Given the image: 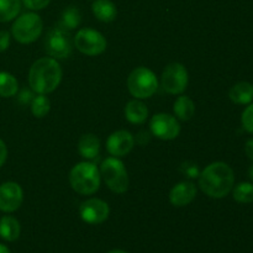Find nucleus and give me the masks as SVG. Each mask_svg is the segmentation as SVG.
Returning <instances> with one entry per match:
<instances>
[{
    "label": "nucleus",
    "mask_w": 253,
    "mask_h": 253,
    "mask_svg": "<svg viewBox=\"0 0 253 253\" xmlns=\"http://www.w3.org/2000/svg\"><path fill=\"white\" fill-rule=\"evenodd\" d=\"M199 187L208 197L220 199L231 192L234 187V170L224 162H214L199 174Z\"/></svg>",
    "instance_id": "obj_1"
},
{
    "label": "nucleus",
    "mask_w": 253,
    "mask_h": 253,
    "mask_svg": "<svg viewBox=\"0 0 253 253\" xmlns=\"http://www.w3.org/2000/svg\"><path fill=\"white\" fill-rule=\"evenodd\" d=\"M250 177H251V179H252V182H253V166L251 168H250Z\"/></svg>",
    "instance_id": "obj_34"
},
{
    "label": "nucleus",
    "mask_w": 253,
    "mask_h": 253,
    "mask_svg": "<svg viewBox=\"0 0 253 253\" xmlns=\"http://www.w3.org/2000/svg\"><path fill=\"white\" fill-rule=\"evenodd\" d=\"M24 192L15 182H5L0 185V210L4 212L16 211L22 204Z\"/></svg>",
    "instance_id": "obj_12"
},
{
    "label": "nucleus",
    "mask_w": 253,
    "mask_h": 253,
    "mask_svg": "<svg viewBox=\"0 0 253 253\" xmlns=\"http://www.w3.org/2000/svg\"><path fill=\"white\" fill-rule=\"evenodd\" d=\"M242 126L247 132L253 133V104L247 106L242 114Z\"/></svg>",
    "instance_id": "obj_26"
},
{
    "label": "nucleus",
    "mask_w": 253,
    "mask_h": 253,
    "mask_svg": "<svg viewBox=\"0 0 253 253\" xmlns=\"http://www.w3.org/2000/svg\"><path fill=\"white\" fill-rule=\"evenodd\" d=\"M77 49L86 56H98L106 49V40L100 32L93 29H82L74 37Z\"/></svg>",
    "instance_id": "obj_8"
},
{
    "label": "nucleus",
    "mask_w": 253,
    "mask_h": 253,
    "mask_svg": "<svg viewBox=\"0 0 253 253\" xmlns=\"http://www.w3.org/2000/svg\"><path fill=\"white\" fill-rule=\"evenodd\" d=\"M174 110L175 116L182 121H188L193 118L195 113V105L194 101L189 98V96L180 95L174 103Z\"/></svg>",
    "instance_id": "obj_20"
},
{
    "label": "nucleus",
    "mask_w": 253,
    "mask_h": 253,
    "mask_svg": "<svg viewBox=\"0 0 253 253\" xmlns=\"http://www.w3.org/2000/svg\"><path fill=\"white\" fill-rule=\"evenodd\" d=\"M197 197V187L192 182H180L172 188L169 200L177 208L187 207Z\"/></svg>",
    "instance_id": "obj_14"
},
{
    "label": "nucleus",
    "mask_w": 253,
    "mask_h": 253,
    "mask_svg": "<svg viewBox=\"0 0 253 253\" xmlns=\"http://www.w3.org/2000/svg\"><path fill=\"white\" fill-rule=\"evenodd\" d=\"M180 170L187 175L188 178H198L200 174V170L199 167H198L197 163H193V162H185L183 163L182 167H180Z\"/></svg>",
    "instance_id": "obj_27"
},
{
    "label": "nucleus",
    "mask_w": 253,
    "mask_h": 253,
    "mask_svg": "<svg viewBox=\"0 0 253 253\" xmlns=\"http://www.w3.org/2000/svg\"><path fill=\"white\" fill-rule=\"evenodd\" d=\"M6 158H7L6 145H5L4 141L0 140V167L4 165L5 161H6Z\"/></svg>",
    "instance_id": "obj_30"
},
{
    "label": "nucleus",
    "mask_w": 253,
    "mask_h": 253,
    "mask_svg": "<svg viewBox=\"0 0 253 253\" xmlns=\"http://www.w3.org/2000/svg\"><path fill=\"white\" fill-rule=\"evenodd\" d=\"M20 231H21V227L14 216L6 215L0 219V237L5 241H16L20 236Z\"/></svg>",
    "instance_id": "obj_17"
},
{
    "label": "nucleus",
    "mask_w": 253,
    "mask_h": 253,
    "mask_svg": "<svg viewBox=\"0 0 253 253\" xmlns=\"http://www.w3.org/2000/svg\"><path fill=\"white\" fill-rule=\"evenodd\" d=\"M127 88L136 99L151 98L158 88L157 77L151 69L138 67L133 69L127 78Z\"/></svg>",
    "instance_id": "obj_5"
},
{
    "label": "nucleus",
    "mask_w": 253,
    "mask_h": 253,
    "mask_svg": "<svg viewBox=\"0 0 253 253\" xmlns=\"http://www.w3.org/2000/svg\"><path fill=\"white\" fill-rule=\"evenodd\" d=\"M62 81V68L52 57H43L35 62L29 72V84L37 94L56 90Z\"/></svg>",
    "instance_id": "obj_2"
},
{
    "label": "nucleus",
    "mask_w": 253,
    "mask_h": 253,
    "mask_svg": "<svg viewBox=\"0 0 253 253\" xmlns=\"http://www.w3.org/2000/svg\"><path fill=\"white\" fill-rule=\"evenodd\" d=\"M72 41L68 30L63 29L61 25L52 27L44 40V49L54 59H63L71 56Z\"/></svg>",
    "instance_id": "obj_7"
},
{
    "label": "nucleus",
    "mask_w": 253,
    "mask_h": 253,
    "mask_svg": "<svg viewBox=\"0 0 253 253\" xmlns=\"http://www.w3.org/2000/svg\"><path fill=\"white\" fill-rule=\"evenodd\" d=\"M188 81V71L182 63H170L163 71L161 77V83L163 89L169 94H182L187 89Z\"/></svg>",
    "instance_id": "obj_9"
},
{
    "label": "nucleus",
    "mask_w": 253,
    "mask_h": 253,
    "mask_svg": "<svg viewBox=\"0 0 253 253\" xmlns=\"http://www.w3.org/2000/svg\"><path fill=\"white\" fill-rule=\"evenodd\" d=\"M0 253H10V251L6 246H4V245L0 244Z\"/></svg>",
    "instance_id": "obj_32"
},
{
    "label": "nucleus",
    "mask_w": 253,
    "mask_h": 253,
    "mask_svg": "<svg viewBox=\"0 0 253 253\" xmlns=\"http://www.w3.org/2000/svg\"><path fill=\"white\" fill-rule=\"evenodd\" d=\"M82 21V14L81 10L76 6H68L62 14V20L59 22L63 29L66 30H73L79 26Z\"/></svg>",
    "instance_id": "obj_23"
},
{
    "label": "nucleus",
    "mask_w": 253,
    "mask_h": 253,
    "mask_svg": "<svg viewBox=\"0 0 253 253\" xmlns=\"http://www.w3.org/2000/svg\"><path fill=\"white\" fill-rule=\"evenodd\" d=\"M22 2L30 10H42L51 2V0H22Z\"/></svg>",
    "instance_id": "obj_28"
},
{
    "label": "nucleus",
    "mask_w": 253,
    "mask_h": 253,
    "mask_svg": "<svg viewBox=\"0 0 253 253\" xmlns=\"http://www.w3.org/2000/svg\"><path fill=\"white\" fill-rule=\"evenodd\" d=\"M229 96L235 104L240 105L250 104L253 100V85L247 82H240L232 86Z\"/></svg>",
    "instance_id": "obj_18"
},
{
    "label": "nucleus",
    "mask_w": 253,
    "mask_h": 253,
    "mask_svg": "<svg viewBox=\"0 0 253 253\" xmlns=\"http://www.w3.org/2000/svg\"><path fill=\"white\" fill-rule=\"evenodd\" d=\"M100 172L91 162L78 163L69 173V183L74 192L81 195H91L100 187Z\"/></svg>",
    "instance_id": "obj_3"
},
{
    "label": "nucleus",
    "mask_w": 253,
    "mask_h": 253,
    "mask_svg": "<svg viewBox=\"0 0 253 253\" xmlns=\"http://www.w3.org/2000/svg\"><path fill=\"white\" fill-rule=\"evenodd\" d=\"M234 199L241 204H249L253 202V184L240 183L234 189Z\"/></svg>",
    "instance_id": "obj_25"
},
{
    "label": "nucleus",
    "mask_w": 253,
    "mask_h": 253,
    "mask_svg": "<svg viewBox=\"0 0 253 253\" xmlns=\"http://www.w3.org/2000/svg\"><path fill=\"white\" fill-rule=\"evenodd\" d=\"M125 116L131 124H143L148 116V109L142 101L131 100L125 106Z\"/></svg>",
    "instance_id": "obj_19"
},
{
    "label": "nucleus",
    "mask_w": 253,
    "mask_h": 253,
    "mask_svg": "<svg viewBox=\"0 0 253 253\" xmlns=\"http://www.w3.org/2000/svg\"><path fill=\"white\" fill-rule=\"evenodd\" d=\"M246 155L249 156L250 160L253 161V138H252V140L247 141V143H246Z\"/></svg>",
    "instance_id": "obj_31"
},
{
    "label": "nucleus",
    "mask_w": 253,
    "mask_h": 253,
    "mask_svg": "<svg viewBox=\"0 0 253 253\" xmlns=\"http://www.w3.org/2000/svg\"><path fill=\"white\" fill-rule=\"evenodd\" d=\"M78 151L82 157L86 160H94L99 156L100 140L93 133H85L78 141Z\"/></svg>",
    "instance_id": "obj_15"
},
{
    "label": "nucleus",
    "mask_w": 253,
    "mask_h": 253,
    "mask_svg": "<svg viewBox=\"0 0 253 253\" xmlns=\"http://www.w3.org/2000/svg\"><path fill=\"white\" fill-rule=\"evenodd\" d=\"M79 214H81L82 220L86 224L99 225L103 224L110 214L109 205L101 199H88L82 203L79 208Z\"/></svg>",
    "instance_id": "obj_11"
},
{
    "label": "nucleus",
    "mask_w": 253,
    "mask_h": 253,
    "mask_svg": "<svg viewBox=\"0 0 253 253\" xmlns=\"http://www.w3.org/2000/svg\"><path fill=\"white\" fill-rule=\"evenodd\" d=\"M151 132L160 140L169 141L178 137L180 132V125L174 116L169 114H157L151 119Z\"/></svg>",
    "instance_id": "obj_10"
},
{
    "label": "nucleus",
    "mask_w": 253,
    "mask_h": 253,
    "mask_svg": "<svg viewBox=\"0 0 253 253\" xmlns=\"http://www.w3.org/2000/svg\"><path fill=\"white\" fill-rule=\"evenodd\" d=\"M94 16L103 22H111L116 19L118 9L111 0H95L91 5Z\"/></svg>",
    "instance_id": "obj_16"
},
{
    "label": "nucleus",
    "mask_w": 253,
    "mask_h": 253,
    "mask_svg": "<svg viewBox=\"0 0 253 253\" xmlns=\"http://www.w3.org/2000/svg\"><path fill=\"white\" fill-rule=\"evenodd\" d=\"M135 145V137L126 130H119L111 133L106 141L108 152L113 157H124L131 152Z\"/></svg>",
    "instance_id": "obj_13"
},
{
    "label": "nucleus",
    "mask_w": 253,
    "mask_h": 253,
    "mask_svg": "<svg viewBox=\"0 0 253 253\" xmlns=\"http://www.w3.org/2000/svg\"><path fill=\"white\" fill-rule=\"evenodd\" d=\"M108 253H127V252L123 251V250H111V251H109Z\"/></svg>",
    "instance_id": "obj_33"
},
{
    "label": "nucleus",
    "mask_w": 253,
    "mask_h": 253,
    "mask_svg": "<svg viewBox=\"0 0 253 253\" xmlns=\"http://www.w3.org/2000/svg\"><path fill=\"white\" fill-rule=\"evenodd\" d=\"M16 78L7 72H0V96L2 98H10L17 93Z\"/></svg>",
    "instance_id": "obj_22"
},
{
    "label": "nucleus",
    "mask_w": 253,
    "mask_h": 253,
    "mask_svg": "<svg viewBox=\"0 0 253 253\" xmlns=\"http://www.w3.org/2000/svg\"><path fill=\"white\" fill-rule=\"evenodd\" d=\"M100 175L109 189L114 193L123 194L128 189L127 170L119 158L109 157L104 160L100 167Z\"/></svg>",
    "instance_id": "obj_4"
},
{
    "label": "nucleus",
    "mask_w": 253,
    "mask_h": 253,
    "mask_svg": "<svg viewBox=\"0 0 253 253\" xmlns=\"http://www.w3.org/2000/svg\"><path fill=\"white\" fill-rule=\"evenodd\" d=\"M10 44V34L7 31H0V52L6 51Z\"/></svg>",
    "instance_id": "obj_29"
},
{
    "label": "nucleus",
    "mask_w": 253,
    "mask_h": 253,
    "mask_svg": "<svg viewBox=\"0 0 253 253\" xmlns=\"http://www.w3.org/2000/svg\"><path fill=\"white\" fill-rule=\"evenodd\" d=\"M21 10V0H0V22L14 20Z\"/></svg>",
    "instance_id": "obj_21"
},
{
    "label": "nucleus",
    "mask_w": 253,
    "mask_h": 253,
    "mask_svg": "<svg viewBox=\"0 0 253 253\" xmlns=\"http://www.w3.org/2000/svg\"><path fill=\"white\" fill-rule=\"evenodd\" d=\"M43 22L35 12H26L15 20L11 27L14 39L20 43H31L36 41L42 34Z\"/></svg>",
    "instance_id": "obj_6"
},
{
    "label": "nucleus",
    "mask_w": 253,
    "mask_h": 253,
    "mask_svg": "<svg viewBox=\"0 0 253 253\" xmlns=\"http://www.w3.org/2000/svg\"><path fill=\"white\" fill-rule=\"evenodd\" d=\"M49 109H51V103H49V99L47 98L46 94H39L32 99L31 111L36 118H44L48 114Z\"/></svg>",
    "instance_id": "obj_24"
}]
</instances>
